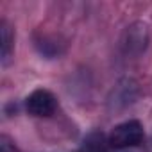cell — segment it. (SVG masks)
Wrapping results in <instances>:
<instances>
[{
  "mask_svg": "<svg viewBox=\"0 0 152 152\" xmlns=\"http://www.w3.org/2000/svg\"><path fill=\"white\" fill-rule=\"evenodd\" d=\"M0 152H18V150L7 136H2L0 138Z\"/></svg>",
  "mask_w": 152,
  "mask_h": 152,
  "instance_id": "cell-4",
  "label": "cell"
},
{
  "mask_svg": "<svg viewBox=\"0 0 152 152\" xmlns=\"http://www.w3.org/2000/svg\"><path fill=\"white\" fill-rule=\"evenodd\" d=\"M25 107H27L29 115H32V116H50V115H54V111L57 107V99L54 97L52 91H48L45 88H38L27 97Z\"/></svg>",
  "mask_w": 152,
  "mask_h": 152,
  "instance_id": "cell-2",
  "label": "cell"
},
{
  "mask_svg": "<svg viewBox=\"0 0 152 152\" xmlns=\"http://www.w3.org/2000/svg\"><path fill=\"white\" fill-rule=\"evenodd\" d=\"M0 54H2V63L6 64L9 61V56H11V50H13V41H15V36H13V31L9 27V23L6 20L0 22Z\"/></svg>",
  "mask_w": 152,
  "mask_h": 152,
  "instance_id": "cell-3",
  "label": "cell"
},
{
  "mask_svg": "<svg viewBox=\"0 0 152 152\" xmlns=\"http://www.w3.org/2000/svg\"><path fill=\"white\" fill-rule=\"evenodd\" d=\"M141 141H143V125L138 120H127L118 124L107 138V143L111 148L138 147Z\"/></svg>",
  "mask_w": 152,
  "mask_h": 152,
  "instance_id": "cell-1",
  "label": "cell"
}]
</instances>
